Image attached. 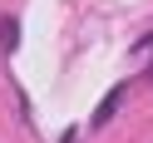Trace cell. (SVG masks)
I'll use <instances>...</instances> for the list:
<instances>
[{
	"label": "cell",
	"instance_id": "obj_1",
	"mask_svg": "<svg viewBox=\"0 0 153 143\" xmlns=\"http://www.w3.org/2000/svg\"><path fill=\"white\" fill-rule=\"evenodd\" d=\"M15 44H20V20L0 15V50H15Z\"/></svg>",
	"mask_w": 153,
	"mask_h": 143
},
{
	"label": "cell",
	"instance_id": "obj_2",
	"mask_svg": "<svg viewBox=\"0 0 153 143\" xmlns=\"http://www.w3.org/2000/svg\"><path fill=\"white\" fill-rule=\"evenodd\" d=\"M114 104H119V94H109V99L99 104V113H94V123H104V119H109V113H114Z\"/></svg>",
	"mask_w": 153,
	"mask_h": 143
}]
</instances>
